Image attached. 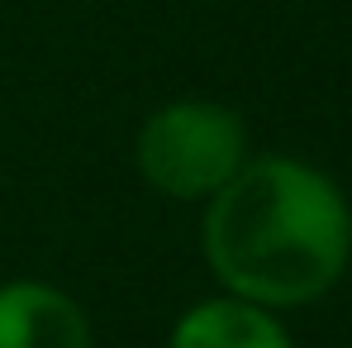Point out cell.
I'll use <instances>...</instances> for the list:
<instances>
[{
    "mask_svg": "<svg viewBox=\"0 0 352 348\" xmlns=\"http://www.w3.org/2000/svg\"><path fill=\"white\" fill-rule=\"evenodd\" d=\"M248 129L219 101H167L133 139L138 176L167 201H210L248 163Z\"/></svg>",
    "mask_w": 352,
    "mask_h": 348,
    "instance_id": "obj_2",
    "label": "cell"
},
{
    "mask_svg": "<svg viewBox=\"0 0 352 348\" xmlns=\"http://www.w3.org/2000/svg\"><path fill=\"white\" fill-rule=\"evenodd\" d=\"M200 243L214 282L229 296L291 310L343 282L352 210L329 172L286 153H262L205 201Z\"/></svg>",
    "mask_w": 352,
    "mask_h": 348,
    "instance_id": "obj_1",
    "label": "cell"
},
{
    "mask_svg": "<svg viewBox=\"0 0 352 348\" xmlns=\"http://www.w3.org/2000/svg\"><path fill=\"white\" fill-rule=\"evenodd\" d=\"M167 348H291V334L276 320V310L224 291V296L195 300L172 325Z\"/></svg>",
    "mask_w": 352,
    "mask_h": 348,
    "instance_id": "obj_4",
    "label": "cell"
},
{
    "mask_svg": "<svg viewBox=\"0 0 352 348\" xmlns=\"http://www.w3.org/2000/svg\"><path fill=\"white\" fill-rule=\"evenodd\" d=\"M0 348H91V320L72 291L14 277L0 287Z\"/></svg>",
    "mask_w": 352,
    "mask_h": 348,
    "instance_id": "obj_3",
    "label": "cell"
}]
</instances>
